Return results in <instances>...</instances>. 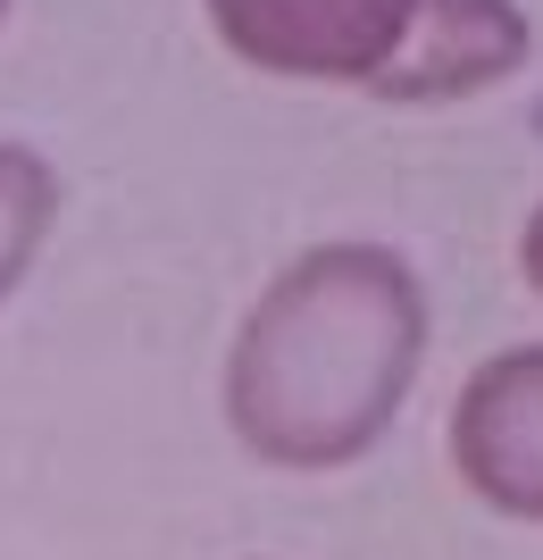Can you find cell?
Returning a JSON list of instances; mask_svg holds the SVG:
<instances>
[{
  "instance_id": "cell-3",
  "label": "cell",
  "mask_w": 543,
  "mask_h": 560,
  "mask_svg": "<svg viewBox=\"0 0 543 560\" xmlns=\"http://www.w3.org/2000/svg\"><path fill=\"white\" fill-rule=\"evenodd\" d=\"M451 477L501 518L543 527V343L485 351L451 401Z\"/></svg>"
},
{
  "instance_id": "cell-6",
  "label": "cell",
  "mask_w": 543,
  "mask_h": 560,
  "mask_svg": "<svg viewBox=\"0 0 543 560\" xmlns=\"http://www.w3.org/2000/svg\"><path fill=\"white\" fill-rule=\"evenodd\" d=\"M519 277H527V293L543 302V201L527 210V226H519Z\"/></svg>"
},
{
  "instance_id": "cell-5",
  "label": "cell",
  "mask_w": 543,
  "mask_h": 560,
  "mask_svg": "<svg viewBox=\"0 0 543 560\" xmlns=\"http://www.w3.org/2000/svg\"><path fill=\"white\" fill-rule=\"evenodd\" d=\"M50 226H59V167H50L34 142L0 135V302L34 277Z\"/></svg>"
},
{
  "instance_id": "cell-2",
  "label": "cell",
  "mask_w": 543,
  "mask_h": 560,
  "mask_svg": "<svg viewBox=\"0 0 543 560\" xmlns=\"http://www.w3.org/2000/svg\"><path fill=\"white\" fill-rule=\"evenodd\" d=\"M201 18L243 68L276 75V84L368 93L410 43L418 0H201Z\"/></svg>"
},
{
  "instance_id": "cell-1",
  "label": "cell",
  "mask_w": 543,
  "mask_h": 560,
  "mask_svg": "<svg viewBox=\"0 0 543 560\" xmlns=\"http://www.w3.org/2000/svg\"><path fill=\"white\" fill-rule=\"evenodd\" d=\"M426 369V284L393 243H309L260 284L226 343V435L260 468L327 477L393 435Z\"/></svg>"
},
{
  "instance_id": "cell-7",
  "label": "cell",
  "mask_w": 543,
  "mask_h": 560,
  "mask_svg": "<svg viewBox=\"0 0 543 560\" xmlns=\"http://www.w3.org/2000/svg\"><path fill=\"white\" fill-rule=\"evenodd\" d=\"M0 18H9V0H0Z\"/></svg>"
},
{
  "instance_id": "cell-4",
  "label": "cell",
  "mask_w": 543,
  "mask_h": 560,
  "mask_svg": "<svg viewBox=\"0 0 543 560\" xmlns=\"http://www.w3.org/2000/svg\"><path fill=\"white\" fill-rule=\"evenodd\" d=\"M527 59H535V18L519 0H418L410 43L368 84V101H402V109L476 101L494 84H510Z\"/></svg>"
}]
</instances>
